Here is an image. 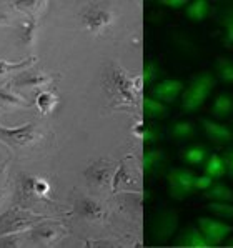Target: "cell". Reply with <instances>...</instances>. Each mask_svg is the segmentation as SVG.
Instances as JSON below:
<instances>
[{
    "label": "cell",
    "mask_w": 233,
    "mask_h": 248,
    "mask_svg": "<svg viewBox=\"0 0 233 248\" xmlns=\"http://www.w3.org/2000/svg\"><path fill=\"white\" fill-rule=\"evenodd\" d=\"M217 85V78L212 72H200L192 78L182 97V112L190 115L202 108V105L207 102L210 93L213 92Z\"/></svg>",
    "instance_id": "6da1fadb"
},
{
    "label": "cell",
    "mask_w": 233,
    "mask_h": 248,
    "mask_svg": "<svg viewBox=\"0 0 233 248\" xmlns=\"http://www.w3.org/2000/svg\"><path fill=\"white\" fill-rule=\"evenodd\" d=\"M178 230V213L173 208H160L152 215L148 236L152 245H165Z\"/></svg>",
    "instance_id": "7a4b0ae2"
},
{
    "label": "cell",
    "mask_w": 233,
    "mask_h": 248,
    "mask_svg": "<svg viewBox=\"0 0 233 248\" xmlns=\"http://www.w3.org/2000/svg\"><path fill=\"white\" fill-rule=\"evenodd\" d=\"M165 178H167L169 195L173 200L183 202L197 192V188H195V178H197V175L192 170L183 169V167H170Z\"/></svg>",
    "instance_id": "3957f363"
},
{
    "label": "cell",
    "mask_w": 233,
    "mask_h": 248,
    "mask_svg": "<svg viewBox=\"0 0 233 248\" xmlns=\"http://www.w3.org/2000/svg\"><path fill=\"white\" fill-rule=\"evenodd\" d=\"M197 225L210 247H218L233 232L232 225H228L227 222H223V220L210 218V217H200V218L197 220Z\"/></svg>",
    "instance_id": "277c9868"
},
{
    "label": "cell",
    "mask_w": 233,
    "mask_h": 248,
    "mask_svg": "<svg viewBox=\"0 0 233 248\" xmlns=\"http://www.w3.org/2000/svg\"><path fill=\"white\" fill-rule=\"evenodd\" d=\"M183 90H185V85H183L182 80L167 78V80H160L158 83H155L150 90V95L155 100L169 105V104H173V102L180 97V93Z\"/></svg>",
    "instance_id": "5b68a950"
},
{
    "label": "cell",
    "mask_w": 233,
    "mask_h": 248,
    "mask_svg": "<svg viewBox=\"0 0 233 248\" xmlns=\"http://www.w3.org/2000/svg\"><path fill=\"white\" fill-rule=\"evenodd\" d=\"M169 157L162 148H150L143 155V173L148 177H162L169 171Z\"/></svg>",
    "instance_id": "8992f818"
},
{
    "label": "cell",
    "mask_w": 233,
    "mask_h": 248,
    "mask_svg": "<svg viewBox=\"0 0 233 248\" xmlns=\"http://www.w3.org/2000/svg\"><path fill=\"white\" fill-rule=\"evenodd\" d=\"M50 183L37 175H25L22 177V195L30 200H47L50 197Z\"/></svg>",
    "instance_id": "52a82bcc"
},
{
    "label": "cell",
    "mask_w": 233,
    "mask_h": 248,
    "mask_svg": "<svg viewBox=\"0 0 233 248\" xmlns=\"http://www.w3.org/2000/svg\"><path fill=\"white\" fill-rule=\"evenodd\" d=\"M39 133L33 130L32 125H25V127H18V128H2L0 127V139L5 140L7 143L17 145V147H27V145L37 142L39 139Z\"/></svg>",
    "instance_id": "ba28073f"
},
{
    "label": "cell",
    "mask_w": 233,
    "mask_h": 248,
    "mask_svg": "<svg viewBox=\"0 0 233 248\" xmlns=\"http://www.w3.org/2000/svg\"><path fill=\"white\" fill-rule=\"evenodd\" d=\"M200 125L203 128L205 135L210 139V142L217 145H225L233 142V130L227 125H221L215 120H210L207 117H200Z\"/></svg>",
    "instance_id": "9c48e42d"
},
{
    "label": "cell",
    "mask_w": 233,
    "mask_h": 248,
    "mask_svg": "<svg viewBox=\"0 0 233 248\" xmlns=\"http://www.w3.org/2000/svg\"><path fill=\"white\" fill-rule=\"evenodd\" d=\"M173 247L178 248H210V245L202 235L198 225H186L175 238Z\"/></svg>",
    "instance_id": "30bf717a"
},
{
    "label": "cell",
    "mask_w": 233,
    "mask_h": 248,
    "mask_svg": "<svg viewBox=\"0 0 233 248\" xmlns=\"http://www.w3.org/2000/svg\"><path fill=\"white\" fill-rule=\"evenodd\" d=\"M82 22L92 33H102L112 22V15L102 9H89L82 14Z\"/></svg>",
    "instance_id": "8fae6325"
},
{
    "label": "cell",
    "mask_w": 233,
    "mask_h": 248,
    "mask_svg": "<svg viewBox=\"0 0 233 248\" xmlns=\"http://www.w3.org/2000/svg\"><path fill=\"white\" fill-rule=\"evenodd\" d=\"M217 24L221 30V44L225 48H233V5H227L217 14Z\"/></svg>",
    "instance_id": "7c38bea8"
},
{
    "label": "cell",
    "mask_w": 233,
    "mask_h": 248,
    "mask_svg": "<svg viewBox=\"0 0 233 248\" xmlns=\"http://www.w3.org/2000/svg\"><path fill=\"white\" fill-rule=\"evenodd\" d=\"M208 157H210L208 147H205V145H202V143H192L180 152L182 162L190 167L205 165V162L208 160Z\"/></svg>",
    "instance_id": "4fadbf2b"
},
{
    "label": "cell",
    "mask_w": 233,
    "mask_h": 248,
    "mask_svg": "<svg viewBox=\"0 0 233 248\" xmlns=\"http://www.w3.org/2000/svg\"><path fill=\"white\" fill-rule=\"evenodd\" d=\"M169 135L175 142H188L197 135V127L188 120H173L169 127Z\"/></svg>",
    "instance_id": "5bb4252c"
},
{
    "label": "cell",
    "mask_w": 233,
    "mask_h": 248,
    "mask_svg": "<svg viewBox=\"0 0 233 248\" xmlns=\"http://www.w3.org/2000/svg\"><path fill=\"white\" fill-rule=\"evenodd\" d=\"M62 235V227L59 225H40V227H35L32 232V240L39 245H50V243L55 242L59 236Z\"/></svg>",
    "instance_id": "9a60e30c"
},
{
    "label": "cell",
    "mask_w": 233,
    "mask_h": 248,
    "mask_svg": "<svg viewBox=\"0 0 233 248\" xmlns=\"http://www.w3.org/2000/svg\"><path fill=\"white\" fill-rule=\"evenodd\" d=\"M202 197L208 202H232L233 203V190L223 182H213L207 190H203Z\"/></svg>",
    "instance_id": "2e32d148"
},
{
    "label": "cell",
    "mask_w": 233,
    "mask_h": 248,
    "mask_svg": "<svg viewBox=\"0 0 233 248\" xmlns=\"http://www.w3.org/2000/svg\"><path fill=\"white\" fill-rule=\"evenodd\" d=\"M232 112H233V95L228 93V92H223V93H220L213 100L212 115L218 118V120H223V118L230 117Z\"/></svg>",
    "instance_id": "e0dca14e"
},
{
    "label": "cell",
    "mask_w": 233,
    "mask_h": 248,
    "mask_svg": "<svg viewBox=\"0 0 233 248\" xmlns=\"http://www.w3.org/2000/svg\"><path fill=\"white\" fill-rule=\"evenodd\" d=\"M210 3L207 0H193L185 7V15L190 22H203L210 15Z\"/></svg>",
    "instance_id": "ac0fdd59"
},
{
    "label": "cell",
    "mask_w": 233,
    "mask_h": 248,
    "mask_svg": "<svg viewBox=\"0 0 233 248\" xmlns=\"http://www.w3.org/2000/svg\"><path fill=\"white\" fill-rule=\"evenodd\" d=\"M203 170L208 177H212L213 180H217V178H221L227 175V162H225V158L221 157V155L212 154L207 162H205Z\"/></svg>",
    "instance_id": "d6986e66"
},
{
    "label": "cell",
    "mask_w": 233,
    "mask_h": 248,
    "mask_svg": "<svg viewBox=\"0 0 233 248\" xmlns=\"http://www.w3.org/2000/svg\"><path fill=\"white\" fill-rule=\"evenodd\" d=\"M53 75L44 74V72H29V74L22 75L15 80V85L17 87H44L47 83H50Z\"/></svg>",
    "instance_id": "ffe728a7"
},
{
    "label": "cell",
    "mask_w": 233,
    "mask_h": 248,
    "mask_svg": "<svg viewBox=\"0 0 233 248\" xmlns=\"http://www.w3.org/2000/svg\"><path fill=\"white\" fill-rule=\"evenodd\" d=\"M215 74L223 85H233V60L228 57H218L215 60Z\"/></svg>",
    "instance_id": "44dd1931"
},
{
    "label": "cell",
    "mask_w": 233,
    "mask_h": 248,
    "mask_svg": "<svg viewBox=\"0 0 233 248\" xmlns=\"http://www.w3.org/2000/svg\"><path fill=\"white\" fill-rule=\"evenodd\" d=\"M169 115V105L155 100L152 97L143 98V117L147 118H163Z\"/></svg>",
    "instance_id": "7402d4cb"
},
{
    "label": "cell",
    "mask_w": 233,
    "mask_h": 248,
    "mask_svg": "<svg viewBox=\"0 0 233 248\" xmlns=\"http://www.w3.org/2000/svg\"><path fill=\"white\" fill-rule=\"evenodd\" d=\"M137 135H139V139L142 140L143 143H156L163 139V130L158 125L148 124V125L140 127L139 130H137Z\"/></svg>",
    "instance_id": "603a6c76"
},
{
    "label": "cell",
    "mask_w": 233,
    "mask_h": 248,
    "mask_svg": "<svg viewBox=\"0 0 233 248\" xmlns=\"http://www.w3.org/2000/svg\"><path fill=\"white\" fill-rule=\"evenodd\" d=\"M163 68L160 67V63L156 60H150V62L145 63L143 67V83L145 85H152V83H158L163 77Z\"/></svg>",
    "instance_id": "cb8c5ba5"
},
{
    "label": "cell",
    "mask_w": 233,
    "mask_h": 248,
    "mask_svg": "<svg viewBox=\"0 0 233 248\" xmlns=\"http://www.w3.org/2000/svg\"><path fill=\"white\" fill-rule=\"evenodd\" d=\"M205 208H207L212 215L218 217V218L233 220V203L232 202H208V205H205Z\"/></svg>",
    "instance_id": "d4e9b609"
},
{
    "label": "cell",
    "mask_w": 233,
    "mask_h": 248,
    "mask_svg": "<svg viewBox=\"0 0 233 248\" xmlns=\"http://www.w3.org/2000/svg\"><path fill=\"white\" fill-rule=\"evenodd\" d=\"M171 42H173V47L185 57H190L197 52V44L185 33H175Z\"/></svg>",
    "instance_id": "484cf974"
},
{
    "label": "cell",
    "mask_w": 233,
    "mask_h": 248,
    "mask_svg": "<svg viewBox=\"0 0 233 248\" xmlns=\"http://www.w3.org/2000/svg\"><path fill=\"white\" fill-rule=\"evenodd\" d=\"M35 102L42 115H48V113L53 112L57 104H59V98H57V95L52 93V92H40V93L37 95Z\"/></svg>",
    "instance_id": "4316f807"
},
{
    "label": "cell",
    "mask_w": 233,
    "mask_h": 248,
    "mask_svg": "<svg viewBox=\"0 0 233 248\" xmlns=\"http://www.w3.org/2000/svg\"><path fill=\"white\" fill-rule=\"evenodd\" d=\"M35 62V57H30L27 60H22V62H9V60H0V75H5L7 72L10 70H24L25 67L32 65Z\"/></svg>",
    "instance_id": "83f0119b"
},
{
    "label": "cell",
    "mask_w": 233,
    "mask_h": 248,
    "mask_svg": "<svg viewBox=\"0 0 233 248\" xmlns=\"http://www.w3.org/2000/svg\"><path fill=\"white\" fill-rule=\"evenodd\" d=\"M35 30H37V24L35 20H29L22 25L20 30V42L22 44H32L35 40Z\"/></svg>",
    "instance_id": "f1b7e54d"
},
{
    "label": "cell",
    "mask_w": 233,
    "mask_h": 248,
    "mask_svg": "<svg viewBox=\"0 0 233 248\" xmlns=\"http://www.w3.org/2000/svg\"><path fill=\"white\" fill-rule=\"evenodd\" d=\"M80 207H82V215L85 217V218H97V217L100 215V207L90 200H83L82 203H80Z\"/></svg>",
    "instance_id": "f546056e"
},
{
    "label": "cell",
    "mask_w": 233,
    "mask_h": 248,
    "mask_svg": "<svg viewBox=\"0 0 233 248\" xmlns=\"http://www.w3.org/2000/svg\"><path fill=\"white\" fill-rule=\"evenodd\" d=\"M0 104H5V105H18V107H27L29 104L20 97H15V95L9 93L5 90H0Z\"/></svg>",
    "instance_id": "4dcf8cb0"
},
{
    "label": "cell",
    "mask_w": 233,
    "mask_h": 248,
    "mask_svg": "<svg viewBox=\"0 0 233 248\" xmlns=\"http://www.w3.org/2000/svg\"><path fill=\"white\" fill-rule=\"evenodd\" d=\"M158 5L167 7V9H170V10H180V9H185V7L188 5V2H186V0H160Z\"/></svg>",
    "instance_id": "1f68e13d"
},
{
    "label": "cell",
    "mask_w": 233,
    "mask_h": 248,
    "mask_svg": "<svg viewBox=\"0 0 233 248\" xmlns=\"http://www.w3.org/2000/svg\"><path fill=\"white\" fill-rule=\"evenodd\" d=\"M213 182H215V180H213L212 177H208L207 173L200 175V177L197 175V178H195V188L200 190V192H203V190H207Z\"/></svg>",
    "instance_id": "d6a6232c"
},
{
    "label": "cell",
    "mask_w": 233,
    "mask_h": 248,
    "mask_svg": "<svg viewBox=\"0 0 233 248\" xmlns=\"http://www.w3.org/2000/svg\"><path fill=\"white\" fill-rule=\"evenodd\" d=\"M223 158H225V162H227V175L233 180V148L225 152Z\"/></svg>",
    "instance_id": "836d02e7"
},
{
    "label": "cell",
    "mask_w": 233,
    "mask_h": 248,
    "mask_svg": "<svg viewBox=\"0 0 233 248\" xmlns=\"http://www.w3.org/2000/svg\"><path fill=\"white\" fill-rule=\"evenodd\" d=\"M0 24H3V25L10 24V18H9V15H7L5 12H2V10H0Z\"/></svg>",
    "instance_id": "e575fe53"
},
{
    "label": "cell",
    "mask_w": 233,
    "mask_h": 248,
    "mask_svg": "<svg viewBox=\"0 0 233 248\" xmlns=\"http://www.w3.org/2000/svg\"><path fill=\"white\" fill-rule=\"evenodd\" d=\"M225 247H227V248H233V238L227 240V242H225Z\"/></svg>",
    "instance_id": "d590c367"
},
{
    "label": "cell",
    "mask_w": 233,
    "mask_h": 248,
    "mask_svg": "<svg viewBox=\"0 0 233 248\" xmlns=\"http://www.w3.org/2000/svg\"><path fill=\"white\" fill-rule=\"evenodd\" d=\"M232 125H233V124H232Z\"/></svg>",
    "instance_id": "8d00e7d4"
}]
</instances>
